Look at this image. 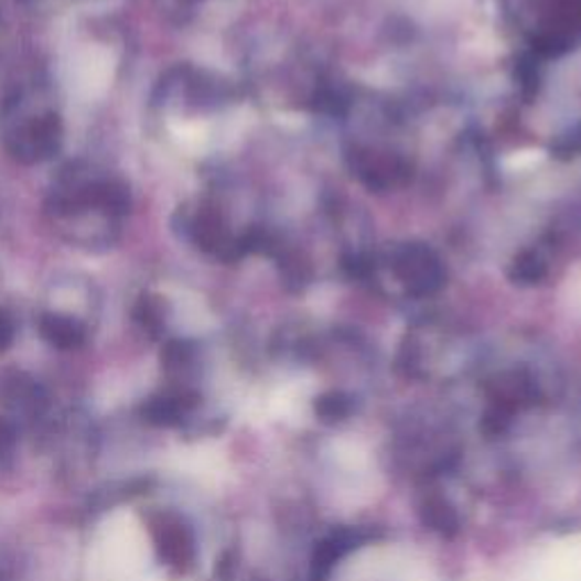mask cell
<instances>
[{"mask_svg": "<svg viewBox=\"0 0 581 581\" xmlns=\"http://www.w3.org/2000/svg\"><path fill=\"white\" fill-rule=\"evenodd\" d=\"M62 121L55 111H46L8 135V150L23 164L51 160L62 148Z\"/></svg>", "mask_w": 581, "mask_h": 581, "instance_id": "6da1fadb", "label": "cell"}, {"mask_svg": "<svg viewBox=\"0 0 581 581\" xmlns=\"http://www.w3.org/2000/svg\"><path fill=\"white\" fill-rule=\"evenodd\" d=\"M375 534L370 529L364 527H345L338 531H332L327 538H323L314 559H312V579L314 581H323L327 579V574L332 572V568L351 555L353 550L362 548L368 540H373Z\"/></svg>", "mask_w": 581, "mask_h": 581, "instance_id": "7a4b0ae2", "label": "cell"}, {"mask_svg": "<svg viewBox=\"0 0 581 581\" xmlns=\"http://www.w3.org/2000/svg\"><path fill=\"white\" fill-rule=\"evenodd\" d=\"M189 229H191L193 241H196L207 252L225 255L227 248H232L225 220H223L220 212L214 207H201L198 214L193 216Z\"/></svg>", "mask_w": 581, "mask_h": 581, "instance_id": "3957f363", "label": "cell"}, {"mask_svg": "<svg viewBox=\"0 0 581 581\" xmlns=\"http://www.w3.org/2000/svg\"><path fill=\"white\" fill-rule=\"evenodd\" d=\"M39 327H42V334L57 347H77L85 341V327L64 314H46Z\"/></svg>", "mask_w": 581, "mask_h": 581, "instance_id": "277c9868", "label": "cell"}, {"mask_svg": "<svg viewBox=\"0 0 581 581\" xmlns=\"http://www.w3.org/2000/svg\"><path fill=\"white\" fill-rule=\"evenodd\" d=\"M422 520L430 529L443 534V536H454L459 531V514L443 497H430L422 505Z\"/></svg>", "mask_w": 581, "mask_h": 581, "instance_id": "5b68a950", "label": "cell"}, {"mask_svg": "<svg viewBox=\"0 0 581 581\" xmlns=\"http://www.w3.org/2000/svg\"><path fill=\"white\" fill-rule=\"evenodd\" d=\"M314 409H316V416H319L323 422L334 424V422H341V420H345L347 416L353 413V409H355V400H353L351 396H347V394L332 391V394L321 396V398L316 400Z\"/></svg>", "mask_w": 581, "mask_h": 581, "instance_id": "8992f818", "label": "cell"}, {"mask_svg": "<svg viewBox=\"0 0 581 581\" xmlns=\"http://www.w3.org/2000/svg\"><path fill=\"white\" fill-rule=\"evenodd\" d=\"M135 316L150 332H158L164 323V304L158 295H143L135 309Z\"/></svg>", "mask_w": 581, "mask_h": 581, "instance_id": "52a82bcc", "label": "cell"}, {"mask_svg": "<svg viewBox=\"0 0 581 581\" xmlns=\"http://www.w3.org/2000/svg\"><path fill=\"white\" fill-rule=\"evenodd\" d=\"M12 334H14V325H12V321L8 319L6 312H0V351H3V347L10 345Z\"/></svg>", "mask_w": 581, "mask_h": 581, "instance_id": "ba28073f", "label": "cell"}]
</instances>
